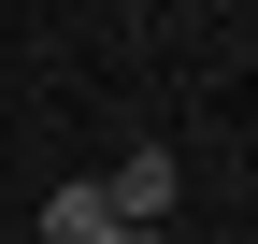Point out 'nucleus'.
<instances>
[{"label": "nucleus", "mask_w": 258, "mask_h": 244, "mask_svg": "<svg viewBox=\"0 0 258 244\" xmlns=\"http://www.w3.org/2000/svg\"><path fill=\"white\" fill-rule=\"evenodd\" d=\"M101 201H115L129 230H172V144H144V158H115V172H101Z\"/></svg>", "instance_id": "1"}, {"label": "nucleus", "mask_w": 258, "mask_h": 244, "mask_svg": "<svg viewBox=\"0 0 258 244\" xmlns=\"http://www.w3.org/2000/svg\"><path fill=\"white\" fill-rule=\"evenodd\" d=\"M115 230H129V216H115L101 187H57V201H43V244H115Z\"/></svg>", "instance_id": "2"}, {"label": "nucleus", "mask_w": 258, "mask_h": 244, "mask_svg": "<svg viewBox=\"0 0 258 244\" xmlns=\"http://www.w3.org/2000/svg\"><path fill=\"white\" fill-rule=\"evenodd\" d=\"M115 244H172V230H115Z\"/></svg>", "instance_id": "3"}]
</instances>
